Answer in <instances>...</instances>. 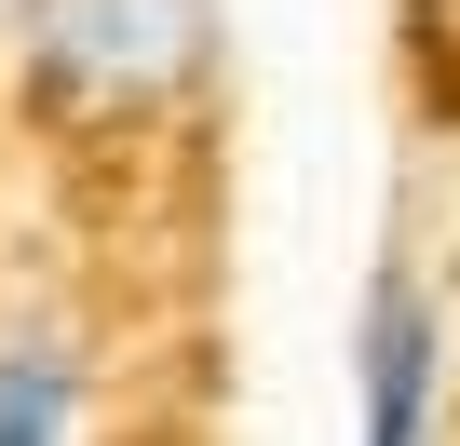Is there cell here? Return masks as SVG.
Here are the masks:
<instances>
[{
	"instance_id": "cell-1",
	"label": "cell",
	"mask_w": 460,
	"mask_h": 446,
	"mask_svg": "<svg viewBox=\"0 0 460 446\" xmlns=\"http://www.w3.org/2000/svg\"><path fill=\"white\" fill-rule=\"evenodd\" d=\"M230 0H28V95L41 109H163L217 68Z\"/></svg>"
},
{
	"instance_id": "cell-3",
	"label": "cell",
	"mask_w": 460,
	"mask_h": 446,
	"mask_svg": "<svg viewBox=\"0 0 460 446\" xmlns=\"http://www.w3.org/2000/svg\"><path fill=\"white\" fill-rule=\"evenodd\" d=\"M68 433H82V338L14 325L0 338V446H68Z\"/></svg>"
},
{
	"instance_id": "cell-2",
	"label": "cell",
	"mask_w": 460,
	"mask_h": 446,
	"mask_svg": "<svg viewBox=\"0 0 460 446\" xmlns=\"http://www.w3.org/2000/svg\"><path fill=\"white\" fill-rule=\"evenodd\" d=\"M352 406H366V446H433V406H447V298L379 258L366 271V311H352Z\"/></svg>"
}]
</instances>
